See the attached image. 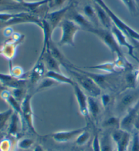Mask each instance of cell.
Returning <instances> with one entry per match:
<instances>
[{"label":"cell","mask_w":139,"mask_h":151,"mask_svg":"<svg viewBox=\"0 0 139 151\" xmlns=\"http://www.w3.org/2000/svg\"><path fill=\"white\" fill-rule=\"evenodd\" d=\"M64 67L73 78V81L78 84L88 96L94 97L101 96L102 94V89L91 78L68 65H65Z\"/></svg>","instance_id":"1"},{"label":"cell","mask_w":139,"mask_h":151,"mask_svg":"<svg viewBox=\"0 0 139 151\" xmlns=\"http://www.w3.org/2000/svg\"><path fill=\"white\" fill-rule=\"evenodd\" d=\"M139 101V88H130L120 92L118 98L115 101V112L119 115L123 116L130 108Z\"/></svg>","instance_id":"2"},{"label":"cell","mask_w":139,"mask_h":151,"mask_svg":"<svg viewBox=\"0 0 139 151\" xmlns=\"http://www.w3.org/2000/svg\"><path fill=\"white\" fill-rule=\"evenodd\" d=\"M88 32L96 35L101 40V41L111 50L112 53H114L117 55V58L125 59V57L123 54L120 46L116 41L111 30L101 28L100 27H94L90 29L88 31Z\"/></svg>","instance_id":"3"},{"label":"cell","mask_w":139,"mask_h":151,"mask_svg":"<svg viewBox=\"0 0 139 151\" xmlns=\"http://www.w3.org/2000/svg\"><path fill=\"white\" fill-rule=\"evenodd\" d=\"M97 4H98L101 8H103L105 10V12L107 13L109 17L111 18L112 22L117 27L122 30L128 37H130L132 39L134 40L139 42V33L134 30L131 27L128 25L126 23H124L122 19H120L115 13L109 8L105 2L103 0H92Z\"/></svg>","instance_id":"4"},{"label":"cell","mask_w":139,"mask_h":151,"mask_svg":"<svg viewBox=\"0 0 139 151\" xmlns=\"http://www.w3.org/2000/svg\"><path fill=\"white\" fill-rule=\"evenodd\" d=\"M58 27L62 30V35L58 45L60 46H75V36L79 31L81 30L79 27L71 20L65 18Z\"/></svg>","instance_id":"5"},{"label":"cell","mask_w":139,"mask_h":151,"mask_svg":"<svg viewBox=\"0 0 139 151\" xmlns=\"http://www.w3.org/2000/svg\"><path fill=\"white\" fill-rule=\"evenodd\" d=\"M32 97L33 95L28 93V94H26L23 101L21 102V118L23 121L25 122L28 129L34 134L38 135V133H37L34 125V111H33L31 104Z\"/></svg>","instance_id":"6"},{"label":"cell","mask_w":139,"mask_h":151,"mask_svg":"<svg viewBox=\"0 0 139 151\" xmlns=\"http://www.w3.org/2000/svg\"><path fill=\"white\" fill-rule=\"evenodd\" d=\"M73 6V4L71 3L66 6L65 7L59 9V10L52 11L50 12H47L46 13L42 19L47 23L52 34L57 27H58L60 25L61 21L65 19L68 11Z\"/></svg>","instance_id":"7"},{"label":"cell","mask_w":139,"mask_h":151,"mask_svg":"<svg viewBox=\"0 0 139 151\" xmlns=\"http://www.w3.org/2000/svg\"><path fill=\"white\" fill-rule=\"evenodd\" d=\"M139 112V101L127 111L120 119V129L130 133L135 129V125Z\"/></svg>","instance_id":"8"},{"label":"cell","mask_w":139,"mask_h":151,"mask_svg":"<svg viewBox=\"0 0 139 151\" xmlns=\"http://www.w3.org/2000/svg\"><path fill=\"white\" fill-rule=\"evenodd\" d=\"M111 136L116 146L117 151H127L131 140V134L121 129L111 132Z\"/></svg>","instance_id":"9"},{"label":"cell","mask_w":139,"mask_h":151,"mask_svg":"<svg viewBox=\"0 0 139 151\" xmlns=\"http://www.w3.org/2000/svg\"><path fill=\"white\" fill-rule=\"evenodd\" d=\"M88 127V126H86L72 130L59 131V132L52 133V134H50L49 135L56 142L67 143L73 140V139H76L78 137V135L85 129H86Z\"/></svg>","instance_id":"10"},{"label":"cell","mask_w":139,"mask_h":151,"mask_svg":"<svg viewBox=\"0 0 139 151\" xmlns=\"http://www.w3.org/2000/svg\"><path fill=\"white\" fill-rule=\"evenodd\" d=\"M74 95L76 97L77 103H78L79 113L83 116L86 118L88 120L90 119L89 113L88 110V96L84 92L82 88L78 85V83L75 82L74 85L73 86Z\"/></svg>","instance_id":"11"},{"label":"cell","mask_w":139,"mask_h":151,"mask_svg":"<svg viewBox=\"0 0 139 151\" xmlns=\"http://www.w3.org/2000/svg\"><path fill=\"white\" fill-rule=\"evenodd\" d=\"M73 6L68 11L65 18L74 22L75 23L77 24L81 28V30L88 32V31L90 29L94 27V26L88 21L82 13L75 10L74 8H73Z\"/></svg>","instance_id":"12"},{"label":"cell","mask_w":139,"mask_h":151,"mask_svg":"<svg viewBox=\"0 0 139 151\" xmlns=\"http://www.w3.org/2000/svg\"><path fill=\"white\" fill-rule=\"evenodd\" d=\"M111 31L113 33L115 38L116 41L118 42L119 45L120 46V47L121 46H123V47L127 48L128 52L130 56H131L132 58L135 59L137 62H139V59H138V57L134 53V47L128 41L126 35L122 30H120V29L117 27L115 25H113V26L112 27Z\"/></svg>","instance_id":"13"},{"label":"cell","mask_w":139,"mask_h":151,"mask_svg":"<svg viewBox=\"0 0 139 151\" xmlns=\"http://www.w3.org/2000/svg\"><path fill=\"white\" fill-rule=\"evenodd\" d=\"M38 59L42 60L48 71H54V72L62 73L61 63L52 56L48 48L46 49V51L43 55V56L39 57Z\"/></svg>","instance_id":"14"},{"label":"cell","mask_w":139,"mask_h":151,"mask_svg":"<svg viewBox=\"0 0 139 151\" xmlns=\"http://www.w3.org/2000/svg\"><path fill=\"white\" fill-rule=\"evenodd\" d=\"M93 5L96 10L97 17H98L100 25H102L103 28L106 29L111 30L112 27L114 25L111 21V18L109 17L107 13L105 12L104 9L101 8L98 4H97L95 2L93 1Z\"/></svg>","instance_id":"15"},{"label":"cell","mask_w":139,"mask_h":151,"mask_svg":"<svg viewBox=\"0 0 139 151\" xmlns=\"http://www.w3.org/2000/svg\"><path fill=\"white\" fill-rule=\"evenodd\" d=\"M103 108L101 101L97 97L88 96V110L90 119L96 121L101 113V108Z\"/></svg>","instance_id":"16"},{"label":"cell","mask_w":139,"mask_h":151,"mask_svg":"<svg viewBox=\"0 0 139 151\" xmlns=\"http://www.w3.org/2000/svg\"><path fill=\"white\" fill-rule=\"evenodd\" d=\"M45 68L46 66L42 60H37V63L35 65L29 75L31 83L34 84L37 83L38 81H40V79L43 78L46 74Z\"/></svg>","instance_id":"17"},{"label":"cell","mask_w":139,"mask_h":151,"mask_svg":"<svg viewBox=\"0 0 139 151\" xmlns=\"http://www.w3.org/2000/svg\"><path fill=\"white\" fill-rule=\"evenodd\" d=\"M22 118L21 115L14 112L10 119L8 126V134L11 136H16L19 134L20 129L22 127Z\"/></svg>","instance_id":"18"},{"label":"cell","mask_w":139,"mask_h":151,"mask_svg":"<svg viewBox=\"0 0 139 151\" xmlns=\"http://www.w3.org/2000/svg\"><path fill=\"white\" fill-rule=\"evenodd\" d=\"M99 141L101 151H114L116 149L114 148L115 144L112 138L111 132L107 131L101 135H99Z\"/></svg>","instance_id":"19"},{"label":"cell","mask_w":139,"mask_h":151,"mask_svg":"<svg viewBox=\"0 0 139 151\" xmlns=\"http://www.w3.org/2000/svg\"><path fill=\"white\" fill-rule=\"evenodd\" d=\"M3 99H4L7 103L10 106V108L14 111L15 112L18 113L21 115L22 114V110H21V103L15 97L13 96L11 93L10 91L8 89L4 91L0 95Z\"/></svg>","instance_id":"20"},{"label":"cell","mask_w":139,"mask_h":151,"mask_svg":"<svg viewBox=\"0 0 139 151\" xmlns=\"http://www.w3.org/2000/svg\"><path fill=\"white\" fill-rule=\"evenodd\" d=\"M43 77H47L49 78H51L58 84H69V85L72 86L75 84V81L71 78L64 75L63 73L54 72V71H47Z\"/></svg>","instance_id":"21"},{"label":"cell","mask_w":139,"mask_h":151,"mask_svg":"<svg viewBox=\"0 0 139 151\" xmlns=\"http://www.w3.org/2000/svg\"><path fill=\"white\" fill-rule=\"evenodd\" d=\"M82 14L84 15L85 17L91 23L92 25L96 27H98L99 23L98 17L96 12V10L94 7V5L88 4L83 6L82 8Z\"/></svg>","instance_id":"22"},{"label":"cell","mask_w":139,"mask_h":151,"mask_svg":"<svg viewBox=\"0 0 139 151\" xmlns=\"http://www.w3.org/2000/svg\"><path fill=\"white\" fill-rule=\"evenodd\" d=\"M83 69H89V70H100L103 72L109 73V74H113V73H118L117 70V68L115 61L113 62H106L98 65H95L93 66H86L83 67Z\"/></svg>","instance_id":"23"},{"label":"cell","mask_w":139,"mask_h":151,"mask_svg":"<svg viewBox=\"0 0 139 151\" xmlns=\"http://www.w3.org/2000/svg\"><path fill=\"white\" fill-rule=\"evenodd\" d=\"M48 48H49V50L50 51V52H51V54L52 55V56L61 63V65L64 66L70 63V62L68 61L67 59L65 58V57L62 54V52H61L60 50L58 49V47L55 46V44L53 43L52 40L50 42L49 46H48Z\"/></svg>","instance_id":"24"},{"label":"cell","mask_w":139,"mask_h":151,"mask_svg":"<svg viewBox=\"0 0 139 151\" xmlns=\"http://www.w3.org/2000/svg\"><path fill=\"white\" fill-rule=\"evenodd\" d=\"M120 118L118 116H112L105 119L102 123V127L105 129H120Z\"/></svg>","instance_id":"25"},{"label":"cell","mask_w":139,"mask_h":151,"mask_svg":"<svg viewBox=\"0 0 139 151\" xmlns=\"http://www.w3.org/2000/svg\"><path fill=\"white\" fill-rule=\"evenodd\" d=\"M58 84H59L57 83L56 81H53L52 79L47 77H43L39 82L38 85H37L36 91H41L47 89V88H52L54 86H57Z\"/></svg>","instance_id":"26"},{"label":"cell","mask_w":139,"mask_h":151,"mask_svg":"<svg viewBox=\"0 0 139 151\" xmlns=\"http://www.w3.org/2000/svg\"><path fill=\"white\" fill-rule=\"evenodd\" d=\"M121 1L128 8L132 16H137L138 14V5L137 4V0H121Z\"/></svg>","instance_id":"27"},{"label":"cell","mask_w":139,"mask_h":151,"mask_svg":"<svg viewBox=\"0 0 139 151\" xmlns=\"http://www.w3.org/2000/svg\"><path fill=\"white\" fill-rule=\"evenodd\" d=\"M14 111L12 108H9L3 112H0V131L4 129L6 123L10 121L11 116Z\"/></svg>","instance_id":"28"},{"label":"cell","mask_w":139,"mask_h":151,"mask_svg":"<svg viewBox=\"0 0 139 151\" xmlns=\"http://www.w3.org/2000/svg\"><path fill=\"white\" fill-rule=\"evenodd\" d=\"M90 137H91V135H90V133L88 131V127L86 129L81 132L76 139V144L79 146H84L90 141Z\"/></svg>","instance_id":"29"},{"label":"cell","mask_w":139,"mask_h":151,"mask_svg":"<svg viewBox=\"0 0 139 151\" xmlns=\"http://www.w3.org/2000/svg\"><path fill=\"white\" fill-rule=\"evenodd\" d=\"M35 141L29 137H23L20 139L17 143L18 148L23 150H29L34 145Z\"/></svg>","instance_id":"30"},{"label":"cell","mask_w":139,"mask_h":151,"mask_svg":"<svg viewBox=\"0 0 139 151\" xmlns=\"http://www.w3.org/2000/svg\"><path fill=\"white\" fill-rule=\"evenodd\" d=\"M130 151H139V132L135 129L131 134Z\"/></svg>","instance_id":"31"},{"label":"cell","mask_w":139,"mask_h":151,"mask_svg":"<svg viewBox=\"0 0 139 151\" xmlns=\"http://www.w3.org/2000/svg\"><path fill=\"white\" fill-rule=\"evenodd\" d=\"M101 104L102 105L103 108L105 109H107L110 106L113 104V98L111 94L109 93H102L101 95Z\"/></svg>","instance_id":"32"},{"label":"cell","mask_w":139,"mask_h":151,"mask_svg":"<svg viewBox=\"0 0 139 151\" xmlns=\"http://www.w3.org/2000/svg\"><path fill=\"white\" fill-rule=\"evenodd\" d=\"M26 87L23 88H16L11 89V93L16 98L18 101L21 103L25 98L27 93H26Z\"/></svg>","instance_id":"33"},{"label":"cell","mask_w":139,"mask_h":151,"mask_svg":"<svg viewBox=\"0 0 139 151\" xmlns=\"http://www.w3.org/2000/svg\"><path fill=\"white\" fill-rule=\"evenodd\" d=\"M99 133L96 132L94 134L93 139H92V151H101L100 141H99Z\"/></svg>","instance_id":"34"},{"label":"cell","mask_w":139,"mask_h":151,"mask_svg":"<svg viewBox=\"0 0 139 151\" xmlns=\"http://www.w3.org/2000/svg\"><path fill=\"white\" fill-rule=\"evenodd\" d=\"M65 0H52L50 3L48 4V8H55L58 7L63 5Z\"/></svg>","instance_id":"35"},{"label":"cell","mask_w":139,"mask_h":151,"mask_svg":"<svg viewBox=\"0 0 139 151\" xmlns=\"http://www.w3.org/2000/svg\"><path fill=\"white\" fill-rule=\"evenodd\" d=\"M33 151H46L44 148L41 145H37L35 146Z\"/></svg>","instance_id":"36"},{"label":"cell","mask_w":139,"mask_h":151,"mask_svg":"<svg viewBox=\"0 0 139 151\" xmlns=\"http://www.w3.org/2000/svg\"><path fill=\"white\" fill-rule=\"evenodd\" d=\"M7 89H8L7 87H6V86H4L3 84H1V83H0V95H1V93H3L4 91H6Z\"/></svg>","instance_id":"37"},{"label":"cell","mask_w":139,"mask_h":151,"mask_svg":"<svg viewBox=\"0 0 139 151\" xmlns=\"http://www.w3.org/2000/svg\"><path fill=\"white\" fill-rule=\"evenodd\" d=\"M135 128H136V129H138V128H139V112H138V115L137 120H136V122Z\"/></svg>","instance_id":"38"},{"label":"cell","mask_w":139,"mask_h":151,"mask_svg":"<svg viewBox=\"0 0 139 151\" xmlns=\"http://www.w3.org/2000/svg\"><path fill=\"white\" fill-rule=\"evenodd\" d=\"M12 1H16L19 4H22V3H23V2H25V0H12Z\"/></svg>","instance_id":"39"},{"label":"cell","mask_w":139,"mask_h":151,"mask_svg":"<svg viewBox=\"0 0 139 151\" xmlns=\"http://www.w3.org/2000/svg\"><path fill=\"white\" fill-rule=\"evenodd\" d=\"M136 71H137V82L139 83V68H138V70Z\"/></svg>","instance_id":"40"},{"label":"cell","mask_w":139,"mask_h":151,"mask_svg":"<svg viewBox=\"0 0 139 151\" xmlns=\"http://www.w3.org/2000/svg\"><path fill=\"white\" fill-rule=\"evenodd\" d=\"M138 129V132H139V128H138V129Z\"/></svg>","instance_id":"41"},{"label":"cell","mask_w":139,"mask_h":151,"mask_svg":"<svg viewBox=\"0 0 139 151\" xmlns=\"http://www.w3.org/2000/svg\"><path fill=\"white\" fill-rule=\"evenodd\" d=\"M25 151H29V150H25Z\"/></svg>","instance_id":"42"},{"label":"cell","mask_w":139,"mask_h":151,"mask_svg":"<svg viewBox=\"0 0 139 151\" xmlns=\"http://www.w3.org/2000/svg\"></svg>","instance_id":"43"}]
</instances>
